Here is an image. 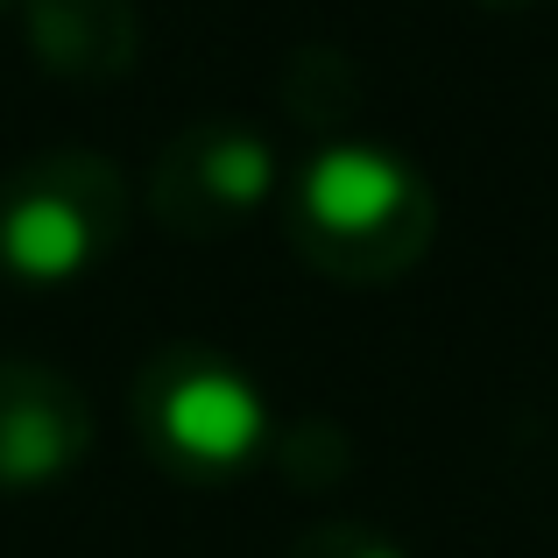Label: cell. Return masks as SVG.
<instances>
[{
  "label": "cell",
  "mask_w": 558,
  "mask_h": 558,
  "mask_svg": "<svg viewBox=\"0 0 558 558\" xmlns=\"http://www.w3.org/2000/svg\"><path fill=\"white\" fill-rule=\"evenodd\" d=\"M128 178L107 149H43L0 170V283L78 290L128 241Z\"/></svg>",
  "instance_id": "3"
},
{
  "label": "cell",
  "mask_w": 558,
  "mask_h": 558,
  "mask_svg": "<svg viewBox=\"0 0 558 558\" xmlns=\"http://www.w3.org/2000/svg\"><path fill=\"white\" fill-rule=\"evenodd\" d=\"M276 99H283L290 121L304 128H347L361 107V71L347 64V50H332V43H304V50L283 57V71H276Z\"/></svg>",
  "instance_id": "7"
},
{
  "label": "cell",
  "mask_w": 558,
  "mask_h": 558,
  "mask_svg": "<svg viewBox=\"0 0 558 558\" xmlns=\"http://www.w3.org/2000/svg\"><path fill=\"white\" fill-rule=\"evenodd\" d=\"M283 558H410L403 545H396L389 531H375V523H354V517H326L312 523V531L290 537Z\"/></svg>",
  "instance_id": "8"
},
{
  "label": "cell",
  "mask_w": 558,
  "mask_h": 558,
  "mask_svg": "<svg viewBox=\"0 0 558 558\" xmlns=\"http://www.w3.org/2000/svg\"><path fill=\"white\" fill-rule=\"evenodd\" d=\"M135 438L163 474L219 488L241 481L255 466L276 460V403L262 389V375L241 354L213 340H170L135 368V396H128Z\"/></svg>",
  "instance_id": "2"
},
{
  "label": "cell",
  "mask_w": 558,
  "mask_h": 558,
  "mask_svg": "<svg viewBox=\"0 0 558 558\" xmlns=\"http://www.w3.org/2000/svg\"><path fill=\"white\" fill-rule=\"evenodd\" d=\"M8 8H22V0H0V14H8Z\"/></svg>",
  "instance_id": "11"
},
{
  "label": "cell",
  "mask_w": 558,
  "mask_h": 558,
  "mask_svg": "<svg viewBox=\"0 0 558 558\" xmlns=\"http://www.w3.org/2000/svg\"><path fill=\"white\" fill-rule=\"evenodd\" d=\"M283 149L241 113H198L156 149L149 219L170 241H233L283 205Z\"/></svg>",
  "instance_id": "4"
},
{
  "label": "cell",
  "mask_w": 558,
  "mask_h": 558,
  "mask_svg": "<svg viewBox=\"0 0 558 558\" xmlns=\"http://www.w3.org/2000/svg\"><path fill=\"white\" fill-rule=\"evenodd\" d=\"M22 43L57 85H121L142 64L135 0H22Z\"/></svg>",
  "instance_id": "6"
},
{
  "label": "cell",
  "mask_w": 558,
  "mask_h": 558,
  "mask_svg": "<svg viewBox=\"0 0 558 558\" xmlns=\"http://www.w3.org/2000/svg\"><path fill=\"white\" fill-rule=\"evenodd\" d=\"M93 452V403L43 361H0V495L71 481Z\"/></svg>",
  "instance_id": "5"
},
{
  "label": "cell",
  "mask_w": 558,
  "mask_h": 558,
  "mask_svg": "<svg viewBox=\"0 0 558 558\" xmlns=\"http://www.w3.org/2000/svg\"><path fill=\"white\" fill-rule=\"evenodd\" d=\"M551 99H558V57H551Z\"/></svg>",
  "instance_id": "10"
},
{
  "label": "cell",
  "mask_w": 558,
  "mask_h": 558,
  "mask_svg": "<svg viewBox=\"0 0 558 558\" xmlns=\"http://www.w3.org/2000/svg\"><path fill=\"white\" fill-rule=\"evenodd\" d=\"M474 8H502V14H517V8H537V0H474Z\"/></svg>",
  "instance_id": "9"
},
{
  "label": "cell",
  "mask_w": 558,
  "mask_h": 558,
  "mask_svg": "<svg viewBox=\"0 0 558 558\" xmlns=\"http://www.w3.org/2000/svg\"><path fill=\"white\" fill-rule=\"evenodd\" d=\"M283 241L312 276L347 290L403 283L438 241V191L403 149L326 135L283 178Z\"/></svg>",
  "instance_id": "1"
}]
</instances>
